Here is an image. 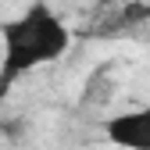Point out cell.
Returning <instances> with one entry per match:
<instances>
[{
	"label": "cell",
	"instance_id": "cell-1",
	"mask_svg": "<svg viewBox=\"0 0 150 150\" xmlns=\"http://www.w3.org/2000/svg\"><path fill=\"white\" fill-rule=\"evenodd\" d=\"M0 47H4L0 57V100H4L11 86L22 82L29 71L64 57L71 47V32L47 0H36L22 14L0 22Z\"/></svg>",
	"mask_w": 150,
	"mask_h": 150
},
{
	"label": "cell",
	"instance_id": "cell-2",
	"mask_svg": "<svg viewBox=\"0 0 150 150\" xmlns=\"http://www.w3.org/2000/svg\"><path fill=\"white\" fill-rule=\"evenodd\" d=\"M104 139L122 150H150V104L111 115L104 122Z\"/></svg>",
	"mask_w": 150,
	"mask_h": 150
},
{
	"label": "cell",
	"instance_id": "cell-3",
	"mask_svg": "<svg viewBox=\"0 0 150 150\" xmlns=\"http://www.w3.org/2000/svg\"><path fill=\"white\" fill-rule=\"evenodd\" d=\"M146 18H150V7H146V4H125V7L118 11V25H122V29H129V25L146 22Z\"/></svg>",
	"mask_w": 150,
	"mask_h": 150
},
{
	"label": "cell",
	"instance_id": "cell-4",
	"mask_svg": "<svg viewBox=\"0 0 150 150\" xmlns=\"http://www.w3.org/2000/svg\"><path fill=\"white\" fill-rule=\"evenodd\" d=\"M100 4H111V0H100Z\"/></svg>",
	"mask_w": 150,
	"mask_h": 150
}]
</instances>
